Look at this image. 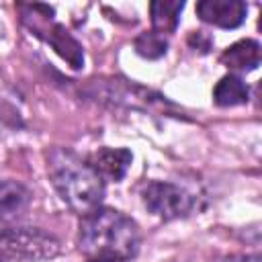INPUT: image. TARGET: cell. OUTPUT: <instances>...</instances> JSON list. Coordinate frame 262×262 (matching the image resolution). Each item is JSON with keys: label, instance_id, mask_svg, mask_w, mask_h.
I'll list each match as a JSON object with an SVG mask.
<instances>
[{"label": "cell", "instance_id": "7c38bea8", "mask_svg": "<svg viewBox=\"0 0 262 262\" xmlns=\"http://www.w3.org/2000/svg\"><path fill=\"white\" fill-rule=\"evenodd\" d=\"M184 8L182 0H156L149 4V16H151V27L156 33H174L178 27L180 12Z\"/></svg>", "mask_w": 262, "mask_h": 262}, {"label": "cell", "instance_id": "4fadbf2b", "mask_svg": "<svg viewBox=\"0 0 262 262\" xmlns=\"http://www.w3.org/2000/svg\"><path fill=\"white\" fill-rule=\"evenodd\" d=\"M133 45H135L137 55H141L145 59H160L168 51L166 37L160 35V33H156V31H145V33L137 35V39H135Z\"/></svg>", "mask_w": 262, "mask_h": 262}, {"label": "cell", "instance_id": "3957f363", "mask_svg": "<svg viewBox=\"0 0 262 262\" xmlns=\"http://www.w3.org/2000/svg\"><path fill=\"white\" fill-rule=\"evenodd\" d=\"M82 94L100 104H108V106H123V108H133V111L160 113V115L176 113V104L170 102L166 96L145 86H139L135 82L121 80V78L88 80V84L82 88Z\"/></svg>", "mask_w": 262, "mask_h": 262}, {"label": "cell", "instance_id": "ba28073f", "mask_svg": "<svg viewBox=\"0 0 262 262\" xmlns=\"http://www.w3.org/2000/svg\"><path fill=\"white\" fill-rule=\"evenodd\" d=\"M131 162L133 154L125 147H100L88 158V164L98 172L102 180L108 178L115 182H121L125 178Z\"/></svg>", "mask_w": 262, "mask_h": 262}, {"label": "cell", "instance_id": "30bf717a", "mask_svg": "<svg viewBox=\"0 0 262 262\" xmlns=\"http://www.w3.org/2000/svg\"><path fill=\"white\" fill-rule=\"evenodd\" d=\"M31 192L16 180H0V221H10L29 207Z\"/></svg>", "mask_w": 262, "mask_h": 262}, {"label": "cell", "instance_id": "8992f818", "mask_svg": "<svg viewBox=\"0 0 262 262\" xmlns=\"http://www.w3.org/2000/svg\"><path fill=\"white\" fill-rule=\"evenodd\" d=\"M141 199L143 205L164 221L186 217L194 209V196L186 188L164 180L147 182L145 188L141 190Z\"/></svg>", "mask_w": 262, "mask_h": 262}, {"label": "cell", "instance_id": "52a82bcc", "mask_svg": "<svg viewBox=\"0 0 262 262\" xmlns=\"http://www.w3.org/2000/svg\"><path fill=\"white\" fill-rule=\"evenodd\" d=\"M248 6L242 0H201L196 2V14L203 23L219 29H235L246 20Z\"/></svg>", "mask_w": 262, "mask_h": 262}, {"label": "cell", "instance_id": "5bb4252c", "mask_svg": "<svg viewBox=\"0 0 262 262\" xmlns=\"http://www.w3.org/2000/svg\"><path fill=\"white\" fill-rule=\"evenodd\" d=\"M188 45H190L194 51L209 53V49H211L213 41H211V37H209L207 33H203V31H192V33H190V37H188Z\"/></svg>", "mask_w": 262, "mask_h": 262}, {"label": "cell", "instance_id": "5b68a950", "mask_svg": "<svg viewBox=\"0 0 262 262\" xmlns=\"http://www.w3.org/2000/svg\"><path fill=\"white\" fill-rule=\"evenodd\" d=\"M61 242L41 229L0 231V262H39L59 256Z\"/></svg>", "mask_w": 262, "mask_h": 262}, {"label": "cell", "instance_id": "7a4b0ae2", "mask_svg": "<svg viewBox=\"0 0 262 262\" xmlns=\"http://www.w3.org/2000/svg\"><path fill=\"white\" fill-rule=\"evenodd\" d=\"M47 174L61 201L78 215H88L100 207L104 180L98 172L66 147L47 151Z\"/></svg>", "mask_w": 262, "mask_h": 262}, {"label": "cell", "instance_id": "9c48e42d", "mask_svg": "<svg viewBox=\"0 0 262 262\" xmlns=\"http://www.w3.org/2000/svg\"><path fill=\"white\" fill-rule=\"evenodd\" d=\"M221 63L235 72H252L260 66V43L254 39H242L229 45L221 53Z\"/></svg>", "mask_w": 262, "mask_h": 262}, {"label": "cell", "instance_id": "9a60e30c", "mask_svg": "<svg viewBox=\"0 0 262 262\" xmlns=\"http://www.w3.org/2000/svg\"><path fill=\"white\" fill-rule=\"evenodd\" d=\"M225 262H260V256L258 254H246V256H229Z\"/></svg>", "mask_w": 262, "mask_h": 262}, {"label": "cell", "instance_id": "6da1fadb", "mask_svg": "<svg viewBox=\"0 0 262 262\" xmlns=\"http://www.w3.org/2000/svg\"><path fill=\"white\" fill-rule=\"evenodd\" d=\"M78 246L88 258L129 262L137 256L141 235L133 219L111 207H98L84 215Z\"/></svg>", "mask_w": 262, "mask_h": 262}, {"label": "cell", "instance_id": "8fae6325", "mask_svg": "<svg viewBox=\"0 0 262 262\" xmlns=\"http://www.w3.org/2000/svg\"><path fill=\"white\" fill-rule=\"evenodd\" d=\"M250 98V90L248 84L235 76V74H227L223 76L217 86L213 88V100L217 106H237V104H246Z\"/></svg>", "mask_w": 262, "mask_h": 262}, {"label": "cell", "instance_id": "2e32d148", "mask_svg": "<svg viewBox=\"0 0 262 262\" xmlns=\"http://www.w3.org/2000/svg\"><path fill=\"white\" fill-rule=\"evenodd\" d=\"M88 262H117V260H96V258H88Z\"/></svg>", "mask_w": 262, "mask_h": 262}, {"label": "cell", "instance_id": "277c9868", "mask_svg": "<svg viewBox=\"0 0 262 262\" xmlns=\"http://www.w3.org/2000/svg\"><path fill=\"white\" fill-rule=\"evenodd\" d=\"M29 12H23V23L37 35L41 37L47 45H51V49L63 59L70 63V68L74 70H80L84 66V51H82V45L68 33V29L59 23L53 20V8L51 6H45V4H29L25 6Z\"/></svg>", "mask_w": 262, "mask_h": 262}]
</instances>
